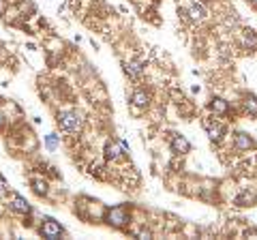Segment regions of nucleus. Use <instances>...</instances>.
<instances>
[{
	"label": "nucleus",
	"mask_w": 257,
	"mask_h": 240,
	"mask_svg": "<svg viewBox=\"0 0 257 240\" xmlns=\"http://www.w3.org/2000/svg\"><path fill=\"white\" fill-rule=\"evenodd\" d=\"M58 144H60V140H58V135H47L45 138V146H47V150H56L58 148Z\"/></svg>",
	"instance_id": "obj_18"
},
{
	"label": "nucleus",
	"mask_w": 257,
	"mask_h": 240,
	"mask_svg": "<svg viewBox=\"0 0 257 240\" xmlns=\"http://www.w3.org/2000/svg\"><path fill=\"white\" fill-rule=\"evenodd\" d=\"M255 202H257V195L253 193V191H242V193L234 199L236 206H253Z\"/></svg>",
	"instance_id": "obj_13"
},
{
	"label": "nucleus",
	"mask_w": 257,
	"mask_h": 240,
	"mask_svg": "<svg viewBox=\"0 0 257 240\" xmlns=\"http://www.w3.org/2000/svg\"><path fill=\"white\" fill-rule=\"evenodd\" d=\"M62 234H64V229H62L54 219H45V221H43V225H41V236H43V238L56 240V238H60Z\"/></svg>",
	"instance_id": "obj_5"
},
{
	"label": "nucleus",
	"mask_w": 257,
	"mask_h": 240,
	"mask_svg": "<svg viewBox=\"0 0 257 240\" xmlns=\"http://www.w3.org/2000/svg\"><path fill=\"white\" fill-rule=\"evenodd\" d=\"M202 3H212V0H202Z\"/></svg>",
	"instance_id": "obj_23"
},
{
	"label": "nucleus",
	"mask_w": 257,
	"mask_h": 240,
	"mask_svg": "<svg viewBox=\"0 0 257 240\" xmlns=\"http://www.w3.org/2000/svg\"><path fill=\"white\" fill-rule=\"evenodd\" d=\"M3 125H5V116H3V114H0V127H3Z\"/></svg>",
	"instance_id": "obj_22"
},
{
	"label": "nucleus",
	"mask_w": 257,
	"mask_h": 240,
	"mask_svg": "<svg viewBox=\"0 0 257 240\" xmlns=\"http://www.w3.org/2000/svg\"><path fill=\"white\" fill-rule=\"evenodd\" d=\"M187 15L191 22H204L208 18V9L204 7V3H191L187 9Z\"/></svg>",
	"instance_id": "obj_9"
},
{
	"label": "nucleus",
	"mask_w": 257,
	"mask_h": 240,
	"mask_svg": "<svg viewBox=\"0 0 257 240\" xmlns=\"http://www.w3.org/2000/svg\"><path fill=\"white\" fill-rule=\"evenodd\" d=\"M124 73L128 75V79H133V82H142V77H144V62H140V60L124 62Z\"/></svg>",
	"instance_id": "obj_7"
},
{
	"label": "nucleus",
	"mask_w": 257,
	"mask_h": 240,
	"mask_svg": "<svg viewBox=\"0 0 257 240\" xmlns=\"http://www.w3.org/2000/svg\"><path fill=\"white\" fill-rule=\"evenodd\" d=\"M56 120H58V127L62 131H69V133H79L84 129V118L79 111L75 109H64V111H58V116H56Z\"/></svg>",
	"instance_id": "obj_1"
},
{
	"label": "nucleus",
	"mask_w": 257,
	"mask_h": 240,
	"mask_svg": "<svg viewBox=\"0 0 257 240\" xmlns=\"http://www.w3.org/2000/svg\"><path fill=\"white\" fill-rule=\"evenodd\" d=\"M105 221L109 223L111 227H118V229H122L128 225V221H131V214H128V210L124 206H116V208H111V210L105 212Z\"/></svg>",
	"instance_id": "obj_2"
},
{
	"label": "nucleus",
	"mask_w": 257,
	"mask_h": 240,
	"mask_svg": "<svg viewBox=\"0 0 257 240\" xmlns=\"http://www.w3.org/2000/svg\"><path fill=\"white\" fill-rule=\"evenodd\" d=\"M32 191H35L37 195H47V182L41 180V178H32Z\"/></svg>",
	"instance_id": "obj_16"
},
{
	"label": "nucleus",
	"mask_w": 257,
	"mask_h": 240,
	"mask_svg": "<svg viewBox=\"0 0 257 240\" xmlns=\"http://www.w3.org/2000/svg\"><path fill=\"white\" fill-rule=\"evenodd\" d=\"M148 105H150V94L146 90H142V88H138V90L131 94V107H133V111L146 109Z\"/></svg>",
	"instance_id": "obj_6"
},
{
	"label": "nucleus",
	"mask_w": 257,
	"mask_h": 240,
	"mask_svg": "<svg viewBox=\"0 0 257 240\" xmlns=\"http://www.w3.org/2000/svg\"><path fill=\"white\" fill-rule=\"evenodd\" d=\"M208 107H210V111H212L214 116H225L229 111V103L225 101V99L214 97V99H210V103H208Z\"/></svg>",
	"instance_id": "obj_12"
},
{
	"label": "nucleus",
	"mask_w": 257,
	"mask_h": 240,
	"mask_svg": "<svg viewBox=\"0 0 257 240\" xmlns=\"http://www.w3.org/2000/svg\"><path fill=\"white\" fill-rule=\"evenodd\" d=\"M7 13V0H0V15Z\"/></svg>",
	"instance_id": "obj_20"
},
{
	"label": "nucleus",
	"mask_w": 257,
	"mask_h": 240,
	"mask_svg": "<svg viewBox=\"0 0 257 240\" xmlns=\"http://www.w3.org/2000/svg\"><path fill=\"white\" fill-rule=\"evenodd\" d=\"M9 208L13 212H20V214H30L32 212V206L26 202V199H24L22 195H11V199H9Z\"/></svg>",
	"instance_id": "obj_10"
},
{
	"label": "nucleus",
	"mask_w": 257,
	"mask_h": 240,
	"mask_svg": "<svg viewBox=\"0 0 257 240\" xmlns=\"http://www.w3.org/2000/svg\"><path fill=\"white\" fill-rule=\"evenodd\" d=\"M253 3H257V0H253Z\"/></svg>",
	"instance_id": "obj_24"
},
{
	"label": "nucleus",
	"mask_w": 257,
	"mask_h": 240,
	"mask_svg": "<svg viewBox=\"0 0 257 240\" xmlns=\"http://www.w3.org/2000/svg\"><path fill=\"white\" fill-rule=\"evenodd\" d=\"M240 26V18H238V13H227V18H225V28H231V30H236Z\"/></svg>",
	"instance_id": "obj_17"
},
{
	"label": "nucleus",
	"mask_w": 257,
	"mask_h": 240,
	"mask_svg": "<svg viewBox=\"0 0 257 240\" xmlns=\"http://www.w3.org/2000/svg\"><path fill=\"white\" fill-rule=\"evenodd\" d=\"M202 125H204V129H206V135H208V138H210L212 142H219L223 135H225V127H223L221 123H216L214 118H204Z\"/></svg>",
	"instance_id": "obj_3"
},
{
	"label": "nucleus",
	"mask_w": 257,
	"mask_h": 240,
	"mask_svg": "<svg viewBox=\"0 0 257 240\" xmlns=\"http://www.w3.org/2000/svg\"><path fill=\"white\" fill-rule=\"evenodd\" d=\"M135 236H138V238H142V240H148V238H152V231L148 229V227H142L140 231H138V234H135Z\"/></svg>",
	"instance_id": "obj_19"
},
{
	"label": "nucleus",
	"mask_w": 257,
	"mask_h": 240,
	"mask_svg": "<svg viewBox=\"0 0 257 240\" xmlns=\"http://www.w3.org/2000/svg\"><path fill=\"white\" fill-rule=\"evenodd\" d=\"M234 148L236 150H242V153H248V150L255 148V140L248 133L240 131V133H236V138H234Z\"/></svg>",
	"instance_id": "obj_8"
},
{
	"label": "nucleus",
	"mask_w": 257,
	"mask_h": 240,
	"mask_svg": "<svg viewBox=\"0 0 257 240\" xmlns=\"http://www.w3.org/2000/svg\"><path fill=\"white\" fill-rule=\"evenodd\" d=\"M242 105H244V109L251 116H257V97H255V94H246L244 101H242Z\"/></svg>",
	"instance_id": "obj_14"
},
{
	"label": "nucleus",
	"mask_w": 257,
	"mask_h": 240,
	"mask_svg": "<svg viewBox=\"0 0 257 240\" xmlns=\"http://www.w3.org/2000/svg\"><path fill=\"white\" fill-rule=\"evenodd\" d=\"M170 148L174 155H187L191 150V144L187 138H182V135H174V140L170 142Z\"/></svg>",
	"instance_id": "obj_11"
},
{
	"label": "nucleus",
	"mask_w": 257,
	"mask_h": 240,
	"mask_svg": "<svg viewBox=\"0 0 257 240\" xmlns=\"http://www.w3.org/2000/svg\"><path fill=\"white\" fill-rule=\"evenodd\" d=\"M242 43L246 45V47H253V45H257V35H255V30H251V28H242Z\"/></svg>",
	"instance_id": "obj_15"
},
{
	"label": "nucleus",
	"mask_w": 257,
	"mask_h": 240,
	"mask_svg": "<svg viewBox=\"0 0 257 240\" xmlns=\"http://www.w3.org/2000/svg\"><path fill=\"white\" fill-rule=\"evenodd\" d=\"M5 195H7V191L3 189V185H0V197H5Z\"/></svg>",
	"instance_id": "obj_21"
},
{
	"label": "nucleus",
	"mask_w": 257,
	"mask_h": 240,
	"mask_svg": "<svg viewBox=\"0 0 257 240\" xmlns=\"http://www.w3.org/2000/svg\"><path fill=\"white\" fill-rule=\"evenodd\" d=\"M124 155H128V146L124 142H107L105 144V157L109 161H118Z\"/></svg>",
	"instance_id": "obj_4"
}]
</instances>
